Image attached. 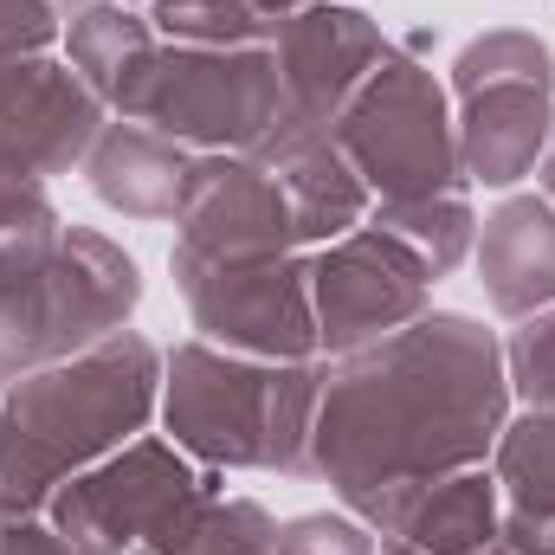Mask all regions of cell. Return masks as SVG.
I'll return each mask as SVG.
<instances>
[{
	"instance_id": "cell-9",
	"label": "cell",
	"mask_w": 555,
	"mask_h": 555,
	"mask_svg": "<svg viewBox=\"0 0 555 555\" xmlns=\"http://www.w3.org/2000/svg\"><path fill=\"white\" fill-rule=\"evenodd\" d=\"M168 272L188 297L201 343L253 356V362H317V304L310 259H194L168 253Z\"/></svg>"
},
{
	"instance_id": "cell-27",
	"label": "cell",
	"mask_w": 555,
	"mask_h": 555,
	"mask_svg": "<svg viewBox=\"0 0 555 555\" xmlns=\"http://www.w3.org/2000/svg\"><path fill=\"white\" fill-rule=\"evenodd\" d=\"M0 555H78L46 511H0Z\"/></svg>"
},
{
	"instance_id": "cell-29",
	"label": "cell",
	"mask_w": 555,
	"mask_h": 555,
	"mask_svg": "<svg viewBox=\"0 0 555 555\" xmlns=\"http://www.w3.org/2000/svg\"><path fill=\"white\" fill-rule=\"evenodd\" d=\"M375 555H420L414 543H401V537H382V543H375Z\"/></svg>"
},
{
	"instance_id": "cell-3",
	"label": "cell",
	"mask_w": 555,
	"mask_h": 555,
	"mask_svg": "<svg viewBox=\"0 0 555 555\" xmlns=\"http://www.w3.org/2000/svg\"><path fill=\"white\" fill-rule=\"evenodd\" d=\"M323 362H253L214 343L162 356V420L214 472H310Z\"/></svg>"
},
{
	"instance_id": "cell-15",
	"label": "cell",
	"mask_w": 555,
	"mask_h": 555,
	"mask_svg": "<svg viewBox=\"0 0 555 555\" xmlns=\"http://www.w3.org/2000/svg\"><path fill=\"white\" fill-rule=\"evenodd\" d=\"M478 284L498 317H537L555 304V207L543 194H511L478 240Z\"/></svg>"
},
{
	"instance_id": "cell-18",
	"label": "cell",
	"mask_w": 555,
	"mask_h": 555,
	"mask_svg": "<svg viewBox=\"0 0 555 555\" xmlns=\"http://www.w3.org/2000/svg\"><path fill=\"white\" fill-rule=\"evenodd\" d=\"M401 543H414L420 555H511L504 543V491L485 465L452 472L439 485H426L414 504L395 517Z\"/></svg>"
},
{
	"instance_id": "cell-7",
	"label": "cell",
	"mask_w": 555,
	"mask_h": 555,
	"mask_svg": "<svg viewBox=\"0 0 555 555\" xmlns=\"http://www.w3.org/2000/svg\"><path fill=\"white\" fill-rule=\"evenodd\" d=\"M452 91L465 104L452 124L465 181L511 188V181L537 175L555 130V52L537 33H524V26L478 33L452 59Z\"/></svg>"
},
{
	"instance_id": "cell-10",
	"label": "cell",
	"mask_w": 555,
	"mask_h": 555,
	"mask_svg": "<svg viewBox=\"0 0 555 555\" xmlns=\"http://www.w3.org/2000/svg\"><path fill=\"white\" fill-rule=\"evenodd\" d=\"M310 304H317V349L356 356V349L408 330V323H420L433 310V272L395 233L362 220L356 233L317 246Z\"/></svg>"
},
{
	"instance_id": "cell-2",
	"label": "cell",
	"mask_w": 555,
	"mask_h": 555,
	"mask_svg": "<svg viewBox=\"0 0 555 555\" xmlns=\"http://www.w3.org/2000/svg\"><path fill=\"white\" fill-rule=\"evenodd\" d=\"M162 408V349L117 330L0 395V511H46L52 491L137 439Z\"/></svg>"
},
{
	"instance_id": "cell-21",
	"label": "cell",
	"mask_w": 555,
	"mask_h": 555,
	"mask_svg": "<svg viewBox=\"0 0 555 555\" xmlns=\"http://www.w3.org/2000/svg\"><path fill=\"white\" fill-rule=\"evenodd\" d=\"M369 227L395 233L408 253L433 278H446L478 240V220L465 207V194H433V201H375L369 207Z\"/></svg>"
},
{
	"instance_id": "cell-13",
	"label": "cell",
	"mask_w": 555,
	"mask_h": 555,
	"mask_svg": "<svg viewBox=\"0 0 555 555\" xmlns=\"http://www.w3.org/2000/svg\"><path fill=\"white\" fill-rule=\"evenodd\" d=\"M98 137H104V98L72 65L46 52V59L0 72V155L7 162L52 181V175L85 168Z\"/></svg>"
},
{
	"instance_id": "cell-20",
	"label": "cell",
	"mask_w": 555,
	"mask_h": 555,
	"mask_svg": "<svg viewBox=\"0 0 555 555\" xmlns=\"http://www.w3.org/2000/svg\"><path fill=\"white\" fill-rule=\"evenodd\" d=\"M310 0H149V26L168 46H272Z\"/></svg>"
},
{
	"instance_id": "cell-22",
	"label": "cell",
	"mask_w": 555,
	"mask_h": 555,
	"mask_svg": "<svg viewBox=\"0 0 555 555\" xmlns=\"http://www.w3.org/2000/svg\"><path fill=\"white\" fill-rule=\"evenodd\" d=\"M175 555H278V524L253 498H220L207 524L181 543Z\"/></svg>"
},
{
	"instance_id": "cell-24",
	"label": "cell",
	"mask_w": 555,
	"mask_h": 555,
	"mask_svg": "<svg viewBox=\"0 0 555 555\" xmlns=\"http://www.w3.org/2000/svg\"><path fill=\"white\" fill-rule=\"evenodd\" d=\"M72 13H78L72 0H0V72L26 65V59H46L65 39Z\"/></svg>"
},
{
	"instance_id": "cell-30",
	"label": "cell",
	"mask_w": 555,
	"mask_h": 555,
	"mask_svg": "<svg viewBox=\"0 0 555 555\" xmlns=\"http://www.w3.org/2000/svg\"><path fill=\"white\" fill-rule=\"evenodd\" d=\"M0 395H7V382H0Z\"/></svg>"
},
{
	"instance_id": "cell-25",
	"label": "cell",
	"mask_w": 555,
	"mask_h": 555,
	"mask_svg": "<svg viewBox=\"0 0 555 555\" xmlns=\"http://www.w3.org/2000/svg\"><path fill=\"white\" fill-rule=\"evenodd\" d=\"M375 530L362 517H330V511H310V517H291L278 530V555H375Z\"/></svg>"
},
{
	"instance_id": "cell-6",
	"label": "cell",
	"mask_w": 555,
	"mask_h": 555,
	"mask_svg": "<svg viewBox=\"0 0 555 555\" xmlns=\"http://www.w3.org/2000/svg\"><path fill=\"white\" fill-rule=\"evenodd\" d=\"M117 117L194 155H253L284 117V78L272 46H155Z\"/></svg>"
},
{
	"instance_id": "cell-5",
	"label": "cell",
	"mask_w": 555,
	"mask_h": 555,
	"mask_svg": "<svg viewBox=\"0 0 555 555\" xmlns=\"http://www.w3.org/2000/svg\"><path fill=\"white\" fill-rule=\"evenodd\" d=\"M220 498L214 465H194L175 439L137 433L104 465L65 478L46 517L78 555H175Z\"/></svg>"
},
{
	"instance_id": "cell-4",
	"label": "cell",
	"mask_w": 555,
	"mask_h": 555,
	"mask_svg": "<svg viewBox=\"0 0 555 555\" xmlns=\"http://www.w3.org/2000/svg\"><path fill=\"white\" fill-rule=\"evenodd\" d=\"M137 297V259L91 227L0 240V382L117 336Z\"/></svg>"
},
{
	"instance_id": "cell-8",
	"label": "cell",
	"mask_w": 555,
	"mask_h": 555,
	"mask_svg": "<svg viewBox=\"0 0 555 555\" xmlns=\"http://www.w3.org/2000/svg\"><path fill=\"white\" fill-rule=\"evenodd\" d=\"M330 137L356 162V175L369 181L375 201L465 194L459 130H452L446 91L433 85V72L420 59H408V52H388V65L362 85V98L343 111V124Z\"/></svg>"
},
{
	"instance_id": "cell-23",
	"label": "cell",
	"mask_w": 555,
	"mask_h": 555,
	"mask_svg": "<svg viewBox=\"0 0 555 555\" xmlns=\"http://www.w3.org/2000/svg\"><path fill=\"white\" fill-rule=\"evenodd\" d=\"M504 375L524 395V408H555V304L524 317L504 343Z\"/></svg>"
},
{
	"instance_id": "cell-14",
	"label": "cell",
	"mask_w": 555,
	"mask_h": 555,
	"mask_svg": "<svg viewBox=\"0 0 555 555\" xmlns=\"http://www.w3.org/2000/svg\"><path fill=\"white\" fill-rule=\"evenodd\" d=\"M253 155L278 175L304 246H330V240L356 233L369 220V207H375V194L356 175V162L336 149V137H323V130H297L291 117H278V130Z\"/></svg>"
},
{
	"instance_id": "cell-1",
	"label": "cell",
	"mask_w": 555,
	"mask_h": 555,
	"mask_svg": "<svg viewBox=\"0 0 555 555\" xmlns=\"http://www.w3.org/2000/svg\"><path fill=\"white\" fill-rule=\"evenodd\" d=\"M504 420L511 375L498 336L478 317L426 310L420 323L323 369L310 478H323L349 517L388 537L426 485L498 452Z\"/></svg>"
},
{
	"instance_id": "cell-17",
	"label": "cell",
	"mask_w": 555,
	"mask_h": 555,
	"mask_svg": "<svg viewBox=\"0 0 555 555\" xmlns=\"http://www.w3.org/2000/svg\"><path fill=\"white\" fill-rule=\"evenodd\" d=\"M491 459L511 555H555V408H524V420H504Z\"/></svg>"
},
{
	"instance_id": "cell-16",
	"label": "cell",
	"mask_w": 555,
	"mask_h": 555,
	"mask_svg": "<svg viewBox=\"0 0 555 555\" xmlns=\"http://www.w3.org/2000/svg\"><path fill=\"white\" fill-rule=\"evenodd\" d=\"M188 168L194 149L155 137L149 124H104V137L85 155V181L104 207H117L124 220H175L181 194H188Z\"/></svg>"
},
{
	"instance_id": "cell-28",
	"label": "cell",
	"mask_w": 555,
	"mask_h": 555,
	"mask_svg": "<svg viewBox=\"0 0 555 555\" xmlns=\"http://www.w3.org/2000/svg\"><path fill=\"white\" fill-rule=\"evenodd\" d=\"M537 175H543V201L555 207V130H550V149H543V162H537Z\"/></svg>"
},
{
	"instance_id": "cell-31",
	"label": "cell",
	"mask_w": 555,
	"mask_h": 555,
	"mask_svg": "<svg viewBox=\"0 0 555 555\" xmlns=\"http://www.w3.org/2000/svg\"><path fill=\"white\" fill-rule=\"evenodd\" d=\"M72 7H85V0H72Z\"/></svg>"
},
{
	"instance_id": "cell-26",
	"label": "cell",
	"mask_w": 555,
	"mask_h": 555,
	"mask_svg": "<svg viewBox=\"0 0 555 555\" xmlns=\"http://www.w3.org/2000/svg\"><path fill=\"white\" fill-rule=\"evenodd\" d=\"M52 227H65V220L52 207L46 175H33V168H20V162L0 155V240H13V233H52Z\"/></svg>"
},
{
	"instance_id": "cell-11",
	"label": "cell",
	"mask_w": 555,
	"mask_h": 555,
	"mask_svg": "<svg viewBox=\"0 0 555 555\" xmlns=\"http://www.w3.org/2000/svg\"><path fill=\"white\" fill-rule=\"evenodd\" d=\"M278 78H284V117L297 130H336L343 111L362 98V85L388 65V33L343 0H310L304 13H291L272 39Z\"/></svg>"
},
{
	"instance_id": "cell-19",
	"label": "cell",
	"mask_w": 555,
	"mask_h": 555,
	"mask_svg": "<svg viewBox=\"0 0 555 555\" xmlns=\"http://www.w3.org/2000/svg\"><path fill=\"white\" fill-rule=\"evenodd\" d=\"M155 46H162V39H155L149 13L124 7V0H85V7L65 20V65L104 98V111L124 104V91L137 85V72L149 65Z\"/></svg>"
},
{
	"instance_id": "cell-12",
	"label": "cell",
	"mask_w": 555,
	"mask_h": 555,
	"mask_svg": "<svg viewBox=\"0 0 555 555\" xmlns=\"http://www.w3.org/2000/svg\"><path fill=\"white\" fill-rule=\"evenodd\" d=\"M175 227V246L194 259H284L304 246L291 201L259 155H194Z\"/></svg>"
}]
</instances>
